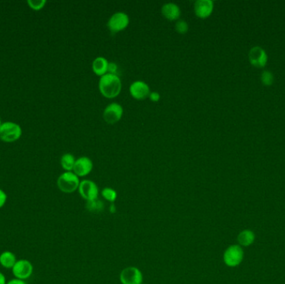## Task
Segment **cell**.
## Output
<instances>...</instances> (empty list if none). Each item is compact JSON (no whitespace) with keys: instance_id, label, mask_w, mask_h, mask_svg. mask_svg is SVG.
I'll use <instances>...</instances> for the list:
<instances>
[{"instance_id":"44dd1931","label":"cell","mask_w":285,"mask_h":284,"mask_svg":"<svg viewBox=\"0 0 285 284\" xmlns=\"http://www.w3.org/2000/svg\"><path fill=\"white\" fill-rule=\"evenodd\" d=\"M175 29L178 33L184 34L189 30V25H188V23L186 21H184L183 19H180V20H178L176 22Z\"/></svg>"},{"instance_id":"cb8c5ba5","label":"cell","mask_w":285,"mask_h":284,"mask_svg":"<svg viewBox=\"0 0 285 284\" xmlns=\"http://www.w3.org/2000/svg\"><path fill=\"white\" fill-rule=\"evenodd\" d=\"M117 71H118V65L116 64L115 63H109V66H108V72L110 74H117Z\"/></svg>"},{"instance_id":"7c38bea8","label":"cell","mask_w":285,"mask_h":284,"mask_svg":"<svg viewBox=\"0 0 285 284\" xmlns=\"http://www.w3.org/2000/svg\"><path fill=\"white\" fill-rule=\"evenodd\" d=\"M92 170L93 163L91 161V159L88 157H81L75 161L73 171L78 177H84L88 175Z\"/></svg>"},{"instance_id":"e0dca14e","label":"cell","mask_w":285,"mask_h":284,"mask_svg":"<svg viewBox=\"0 0 285 284\" xmlns=\"http://www.w3.org/2000/svg\"><path fill=\"white\" fill-rule=\"evenodd\" d=\"M16 257L10 251H5L0 254V264L5 268H13L16 263Z\"/></svg>"},{"instance_id":"9c48e42d","label":"cell","mask_w":285,"mask_h":284,"mask_svg":"<svg viewBox=\"0 0 285 284\" xmlns=\"http://www.w3.org/2000/svg\"><path fill=\"white\" fill-rule=\"evenodd\" d=\"M123 114V107L118 103H112L105 108L103 117L108 123H114L120 120Z\"/></svg>"},{"instance_id":"7a4b0ae2","label":"cell","mask_w":285,"mask_h":284,"mask_svg":"<svg viewBox=\"0 0 285 284\" xmlns=\"http://www.w3.org/2000/svg\"><path fill=\"white\" fill-rule=\"evenodd\" d=\"M79 177L74 172H65L58 177L57 185L60 191L65 194H71L80 187Z\"/></svg>"},{"instance_id":"8992f818","label":"cell","mask_w":285,"mask_h":284,"mask_svg":"<svg viewBox=\"0 0 285 284\" xmlns=\"http://www.w3.org/2000/svg\"><path fill=\"white\" fill-rule=\"evenodd\" d=\"M122 284H142V273L135 267H128L124 268L119 276Z\"/></svg>"},{"instance_id":"603a6c76","label":"cell","mask_w":285,"mask_h":284,"mask_svg":"<svg viewBox=\"0 0 285 284\" xmlns=\"http://www.w3.org/2000/svg\"><path fill=\"white\" fill-rule=\"evenodd\" d=\"M6 202H7V194L2 189H0V208H3Z\"/></svg>"},{"instance_id":"4316f807","label":"cell","mask_w":285,"mask_h":284,"mask_svg":"<svg viewBox=\"0 0 285 284\" xmlns=\"http://www.w3.org/2000/svg\"><path fill=\"white\" fill-rule=\"evenodd\" d=\"M6 279L4 275H3V273L0 272V284H6Z\"/></svg>"},{"instance_id":"6da1fadb","label":"cell","mask_w":285,"mask_h":284,"mask_svg":"<svg viewBox=\"0 0 285 284\" xmlns=\"http://www.w3.org/2000/svg\"><path fill=\"white\" fill-rule=\"evenodd\" d=\"M99 87V90L104 97L112 99L120 93L122 83L117 74L107 73L100 78Z\"/></svg>"},{"instance_id":"ba28073f","label":"cell","mask_w":285,"mask_h":284,"mask_svg":"<svg viewBox=\"0 0 285 284\" xmlns=\"http://www.w3.org/2000/svg\"><path fill=\"white\" fill-rule=\"evenodd\" d=\"M33 267L29 261L26 259H21L17 261L12 268V272L15 279L25 280L28 279L33 273Z\"/></svg>"},{"instance_id":"9a60e30c","label":"cell","mask_w":285,"mask_h":284,"mask_svg":"<svg viewBox=\"0 0 285 284\" xmlns=\"http://www.w3.org/2000/svg\"><path fill=\"white\" fill-rule=\"evenodd\" d=\"M238 243L239 246L249 247L254 243L255 240V232L252 230H243L241 232H239L238 235Z\"/></svg>"},{"instance_id":"52a82bcc","label":"cell","mask_w":285,"mask_h":284,"mask_svg":"<svg viewBox=\"0 0 285 284\" xmlns=\"http://www.w3.org/2000/svg\"><path fill=\"white\" fill-rule=\"evenodd\" d=\"M79 191L81 196L88 202L98 199L99 188L96 183L91 180H83L80 182Z\"/></svg>"},{"instance_id":"d4e9b609","label":"cell","mask_w":285,"mask_h":284,"mask_svg":"<svg viewBox=\"0 0 285 284\" xmlns=\"http://www.w3.org/2000/svg\"><path fill=\"white\" fill-rule=\"evenodd\" d=\"M149 98L153 102H158L160 99V94L158 92H151Z\"/></svg>"},{"instance_id":"3957f363","label":"cell","mask_w":285,"mask_h":284,"mask_svg":"<svg viewBox=\"0 0 285 284\" xmlns=\"http://www.w3.org/2000/svg\"><path fill=\"white\" fill-rule=\"evenodd\" d=\"M22 135V129L18 123L6 122L0 127V140L6 142H15Z\"/></svg>"},{"instance_id":"83f0119b","label":"cell","mask_w":285,"mask_h":284,"mask_svg":"<svg viewBox=\"0 0 285 284\" xmlns=\"http://www.w3.org/2000/svg\"><path fill=\"white\" fill-rule=\"evenodd\" d=\"M2 125V122H1V119H0V127Z\"/></svg>"},{"instance_id":"8fae6325","label":"cell","mask_w":285,"mask_h":284,"mask_svg":"<svg viewBox=\"0 0 285 284\" xmlns=\"http://www.w3.org/2000/svg\"><path fill=\"white\" fill-rule=\"evenodd\" d=\"M268 56L265 51L260 47H254L250 52V61L253 66L256 68H263L266 65Z\"/></svg>"},{"instance_id":"30bf717a","label":"cell","mask_w":285,"mask_h":284,"mask_svg":"<svg viewBox=\"0 0 285 284\" xmlns=\"http://www.w3.org/2000/svg\"><path fill=\"white\" fill-rule=\"evenodd\" d=\"M129 91L131 95L136 99H146L151 93L149 86L141 80L133 83L129 87Z\"/></svg>"},{"instance_id":"277c9868","label":"cell","mask_w":285,"mask_h":284,"mask_svg":"<svg viewBox=\"0 0 285 284\" xmlns=\"http://www.w3.org/2000/svg\"><path fill=\"white\" fill-rule=\"evenodd\" d=\"M244 250L239 245H231L225 250L224 262L228 267L234 268L239 266L244 259Z\"/></svg>"},{"instance_id":"2e32d148","label":"cell","mask_w":285,"mask_h":284,"mask_svg":"<svg viewBox=\"0 0 285 284\" xmlns=\"http://www.w3.org/2000/svg\"><path fill=\"white\" fill-rule=\"evenodd\" d=\"M108 66H109V62L105 57H96L93 62V72L97 75L102 77L104 74H107Z\"/></svg>"},{"instance_id":"5bb4252c","label":"cell","mask_w":285,"mask_h":284,"mask_svg":"<svg viewBox=\"0 0 285 284\" xmlns=\"http://www.w3.org/2000/svg\"><path fill=\"white\" fill-rule=\"evenodd\" d=\"M161 12L164 16L170 21L177 20L180 17L181 10L176 3H167L164 4L161 8Z\"/></svg>"},{"instance_id":"4fadbf2b","label":"cell","mask_w":285,"mask_h":284,"mask_svg":"<svg viewBox=\"0 0 285 284\" xmlns=\"http://www.w3.org/2000/svg\"><path fill=\"white\" fill-rule=\"evenodd\" d=\"M194 9L198 17L205 19L212 14L214 2L212 0H197L194 5Z\"/></svg>"},{"instance_id":"ffe728a7","label":"cell","mask_w":285,"mask_h":284,"mask_svg":"<svg viewBox=\"0 0 285 284\" xmlns=\"http://www.w3.org/2000/svg\"><path fill=\"white\" fill-rule=\"evenodd\" d=\"M28 4L30 7V8L38 11V10H40L44 8V5L46 4V1L45 0H28Z\"/></svg>"},{"instance_id":"ac0fdd59","label":"cell","mask_w":285,"mask_h":284,"mask_svg":"<svg viewBox=\"0 0 285 284\" xmlns=\"http://www.w3.org/2000/svg\"><path fill=\"white\" fill-rule=\"evenodd\" d=\"M75 161L76 160H75V158L73 154L65 153L61 158V166L63 170H66V172H72V170H74Z\"/></svg>"},{"instance_id":"d6986e66","label":"cell","mask_w":285,"mask_h":284,"mask_svg":"<svg viewBox=\"0 0 285 284\" xmlns=\"http://www.w3.org/2000/svg\"><path fill=\"white\" fill-rule=\"evenodd\" d=\"M102 196L109 202H114L117 199V193L114 189L105 188L102 191Z\"/></svg>"},{"instance_id":"7402d4cb","label":"cell","mask_w":285,"mask_h":284,"mask_svg":"<svg viewBox=\"0 0 285 284\" xmlns=\"http://www.w3.org/2000/svg\"><path fill=\"white\" fill-rule=\"evenodd\" d=\"M261 80L263 85L266 86H270L274 83V75L272 74L271 72L264 71L261 76Z\"/></svg>"},{"instance_id":"484cf974","label":"cell","mask_w":285,"mask_h":284,"mask_svg":"<svg viewBox=\"0 0 285 284\" xmlns=\"http://www.w3.org/2000/svg\"><path fill=\"white\" fill-rule=\"evenodd\" d=\"M6 284H26L25 280H21V279H14L8 281Z\"/></svg>"},{"instance_id":"5b68a950","label":"cell","mask_w":285,"mask_h":284,"mask_svg":"<svg viewBox=\"0 0 285 284\" xmlns=\"http://www.w3.org/2000/svg\"><path fill=\"white\" fill-rule=\"evenodd\" d=\"M129 24V18L128 14L123 12H117L110 17L107 26L113 33H115L126 28Z\"/></svg>"}]
</instances>
